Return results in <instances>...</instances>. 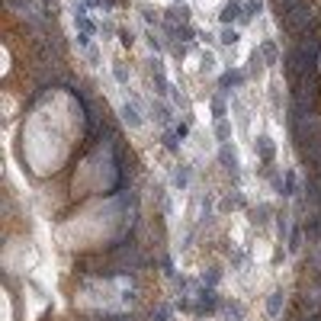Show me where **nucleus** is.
Instances as JSON below:
<instances>
[{
    "mask_svg": "<svg viewBox=\"0 0 321 321\" xmlns=\"http://www.w3.org/2000/svg\"><path fill=\"white\" fill-rule=\"evenodd\" d=\"M315 10H312V3H302L296 6V10L289 13V16L279 19V29L286 32V36H302V32H309L312 26H315Z\"/></svg>",
    "mask_w": 321,
    "mask_h": 321,
    "instance_id": "1",
    "label": "nucleus"
},
{
    "mask_svg": "<svg viewBox=\"0 0 321 321\" xmlns=\"http://www.w3.org/2000/svg\"><path fill=\"white\" fill-rule=\"evenodd\" d=\"M218 16H222V23H225V26H231L235 19L241 23V19H244V6L238 3V0H228V3L222 6V13H218Z\"/></svg>",
    "mask_w": 321,
    "mask_h": 321,
    "instance_id": "2",
    "label": "nucleus"
},
{
    "mask_svg": "<svg viewBox=\"0 0 321 321\" xmlns=\"http://www.w3.org/2000/svg\"><path fill=\"white\" fill-rule=\"evenodd\" d=\"M270 3H273V13H276V16L283 19V16H289V13L296 10V6H302L305 0H270Z\"/></svg>",
    "mask_w": 321,
    "mask_h": 321,
    "instance_id": "3",
    "label": "nucleus"
},
{
    "mask_svg": "<svg viewBox=\"0 0 321 321\" xmlns=\"http://www.w3.org/2000/svg\"><path fill=\"white\" fill-rule=\"evenodd\" d=\"M177 19L187 26V19H190V6L187 3H177V6H170V10H167V23H177Z\"/></svg>",
    "mask_w": 321,
    "mask_h": 321,
    "instance_id": "4",
    "label": "nucleus"
},
{
    "mask_svg": "<svg viewBox=\"0 0 321 321\" xmlns=\"http://www.w3.org/2000/svg\"><path fill=\"white\" fill-rule=\"evenodd\" d=\"M74 23H77L80 32H93V23H90V16H87L84 6H77V10H74Z\"/></svg>",
    "mask_w": 321,
    "mask_h": 321,
    "instance_id": "5",
    "label": "nucleus"
},
{
    "mask_svg": "<svg viewBox=\"0 0 321 321\" xmlns=\"http://www.w3.org/2000/svg\"><path fill=\"white\" fill-rule=\"evenodd\" d=\"M122 119H126L132 128H138V126H141V113H138V109H135L132 103H126V106H122Z\"/></svg>",
    "mask_w": 321,
    "mask_h": 321,
    "instance_id": "6",
    "label": "nucleus"
},
{
    "mask_svg": "<svg viewBox=\"0 0 321 321\" xmlns=\"http://www.w3.org/2000/svg\"><path fill=\"white\" fill-rule=\"evenodd\" d=\"M257 151H260L263 164H270V161H273V141L267 138V135H260V138H257Z\"/></svg>",
    "mask_w": 321,
    "mask_h": 321,
    "instance_id": "7",
    "label": "nucleus"
},
{
    "mask_svg": "<svg viewBox=\"0 0 321 321\" xmlns=\"http://www.w3.org/2000/svg\"><path fill=\"white\" fill-rule=\"evenodd\" d=\"M244 84V74L241 71H228V74H222V87L228 90V87H241Z\"/></svg>",
    "mask_w": 321,
    "mask_h": 321,
    "instance_id": "8",
    "label": "nucleus"
},
{
    "mask_svg": "<svg viewBox=\"0 0 321 321\" xmlns=\"http://www.w3.org/2000/svg\"><path fill=\"white\" fill-rule=\"evenodd\" d=\"M222 164H225L228 170H238V154H235V148L222 145Z\"/></svg>",
    "mask_w": 321,
    "mask_h": 321,
    "instance_id": "9",
    "label": "nucleus"
},
{
    "mask_svg": "<svg viewBox=\"0 0 321 321\" xmlns=\"http://www.w3.org/2000/svg\"><path fill=\"white\" fill-rule=\"evenodd\" d=\"M167 32L177 36V39H183V42H193V29H190V26H167Z\"/></svg>",
    "mask_w": 321,
    "mask_h": 321,
    "instance_id": "10",
    "label": "nucleus"
},
{
    "mask_svg": "<svg viewBox=\"0 0 321 321\" xmlns=\"http://www.w3.org/2000/svg\"><path fill=\"white\" fill-rule=\"evenodd\" d=\"M260 10H263V0H248V3H244V23H251L254 13H260Z\"/></svg>",
    "mask_w": 321,
    "mask_h": 321,
    "instance_id": "11",
    "label": "nucleus"
},
{
    "mask_svg": "<svg viewBox=\"0 0 321 321\" xmlns=\"http://www.w3.org/2000/svg\"><path fill=\"white\" fill-rule=\"evenodd\" d=\"M215 135H218V141H228L231 138V122L228 119H218L215 122Z\"/></svg>",
    "mask_w": 321,
    "mask_h": 321,
    "instance_id": "12",
    "label": "nucleus"
},
{
    "mask_svg": "<svg viewBox=\"0 0 321 321\" xmlns=\"http://www.w3.org/2000/svg\"><path fill=\"white\" fill-rule=\"evenodd\" d=\"M260 55L267 58V64H276V45H273V42H263L260 45Z\"/></svg>",
    "mask_w": 321,
    "mask_h": 321,
    "instance_id": "13",
    "label": "nucleus"
},
{
    "mask_svg": "<svg viewBox=\"0 0 321 321\" xmlns=\"http://www.w3.org/2000/svg\"><path fill=\"white\" fill-rule=\"evenodd\" d=\"M154 119H158L161 126H170V109L164 103H158V106H154Z\"/></svg>",
    "mask_w": 321,
    "mask_h": 321,
    "instance_id": "14",
    "label": "nucleus"
},
{
    "mask_svg": "<svg viewBox=\"0 0 321 321\" xmlns=\"http://www.w3.org/2000/svg\"><path fill=\"white\" fill-rule=\"evenodd\" d=\"M174 183H177V187H187V183H190V167H187V164H180V170L174 174Z\"/></svg>",
    "mask_w": 321,
    "mask_h": 321,
    "instance_id": "15",
    "label": "nucleus"
},
{
    "mask_svg": "<svg viewBox=\"0 0 321 321\" xmlns=\"http://www.w3.org/2000/svg\"><path fill=\"white\" fill-rule=\"evenodd\" d=\"M119 42L126 45V49H132V45H135V36H132V29H119Z\"/></svg>",
    "mask_w": 321,
    "mask_h": 321,
    "instance_id": "16",
    "label": "nucleus"
},
{
    "mask_svg": "<svg viewBox=\"0 0 321 321\" xmlns=\"http://www.w3.org/2000/svg\"><path fill=\"white\" fill-rule=\"evenodd\" d=\"M238 39H241V36H238V29H231V26H228V29L222 32V42H225V45H235Z\"/></svg>",
    "mask_w": 321,
    "mask_h": 321,
    "instance_id": "17",
    "label": "nucleus"
},
{
    "mask_svg": "<svg viewBox=\"0 0 321 321\" xmlns=\"http://www.w3.org/2000/svg\"><path fill=\"white\" fill-rule=\"evenodd\" d=\"M116 80H119V84H128V71H126V64H116Z\"/></svg>",
    "mask_w": 321,
    "mask_h": 321,
    "instance_id": "18",
    "label": "nucleus"
},
{
    "mask_svg": "<svg viewBox=\"0 0 321 321\" xmlns=\"http://www.w3.org/2000/svg\"><path fill=\"white\" fill-rule=\"evenodd\" d=\"M296 193V174H286V196Z\"/></svg>",
    "mask_w": 321,
    "mask_h": 321,
    "instance_id": "19",
    "label": "nucleus"
},
{
    "mask_svg": "<svg viewBox=\"0 0 321 321\" xmlns=\"http://www.w3.org/2000/svg\"><path fill=\"white\" fill-rule=\"evenodd\" d=\"M212 113L218 116V119H225V103H222V100H218V97L212 100Z\"/></svg>",
    "mask_w": 321,
    "mask_h": 321,
    "instance_id": "20",
    "label": "nucleus"
},
{
    "mask_svg": "<svg viewBox=\"0 0 321 321\" xmlns=\"http://www.w3.org/2000/svg\"><path fill=\"white\" fill-rule=\"evenodd\" d=\"M164 145H167V151H177V132L164 135Z\"/></svg>",
    "mask_w": 321,
    "mask_h": 321,
    "instance_id": "21",
    "label": "nucleus"
},
{
    "mask_svg": "<svg viewBox=\"0 0 321 321\" xmlns=\"http://www.w3.org/2000/svg\"><path fill=\"white\" fill-rule=\"evenodd\" d=\"M141 13H145L148 23H158V10H151V6H141Z\"/></svg>",
    "mask_w": 321,
    "mask_h": 321,
    "instance_id": "22",
    "label": "nucleus"
},
{
    "mask_svg": "<svg viewBox=\"0 0 321 321\" xmlns=\"http://www.w3.org/2000/svg\"><path fill=\"white\" fill-rule=\"evenodd\" d=\"M77 45L80 49H90V32H77Z\"/></svg>",
    "mask_w": 321,
    "mask_h": 321,
    "instance_id": "23",
    "label": "nucleus"
},
{
    "mask_svg": "<svg viewBox=\"0 0 321 321\" xmlns=\"http://www.w3.org/2000/svg\"><path fill=\"white\" fill-rule=\"evenodd\" d=\"M212 64H215L212 55H202V71H212Z\"/></svg>",
    "mask_w": 321,
    "mask_h": 321,
    "instance_id": "24",
    "label": "nucleus"
},
{
    "mask_svg": "<svg viewBox=\"0 0 321 321\" xmlns=\"http://www.w3.org/2000/svg\"><path fill=\"white\" fill-rule=\"evenodd\" d=\"M148 45H151V49H154V52H158V49H161V39H158V36H154V32H148Z\"/></svg>",
    "mask_w": 321,
    "mask_h": 321,
    "instance_id": "25",
    "label": "nucleus"
},
{
    "mask_svg": "<svg viewBox=\"0 0 321 321\" xmlns=\"http://www.w3.org/2000/svg\"><path fill=\"white\" fill-rule=\"evenodd\" d=\"M174 132H177V138H183V135H187V132H190V128H187V122H180V126H177V128H174Z\"/></svg>",
    "mask_w": 321,
    "mask_h": 321,
    "instance_id": "26",
    "label": "nucleus"
},
{
    "mask_svg": "<svg viewBox=\"0 0 321 321\" xmlns=\"http://www.w3.org/2000/svg\"><path fill=\"white\" fill-rule=\"evenodd\" d=\"M318 174H321V164H318Z\"/></svg>",
    "mask_w": 321,
    "mask_h": 321,
    "instance_id": "27",
    "label": "nucleus"
},
{
    "mask_svg": "<svg viewBox=\"0 0 321 321\" xmlns=\"http://www.w3.org/2000/svg\"><path fill=\"white\" fill-rule=\"evenodd\" d=\"M177 3H183V0H177Z\"/></svg>",
    "mask_w": 321,
    "mask_h": 321,
    "instance_id": "28",
    "label": "nucleus"
}]
</instances>
